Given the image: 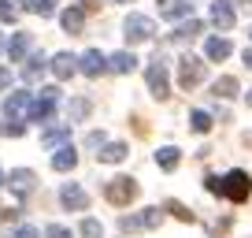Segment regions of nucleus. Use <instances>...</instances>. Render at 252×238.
I'll list each match as a JSON object with an SVG mask.
<instances>
[{
    "instance_id": "f257e3e1",
    "label": "nucleus",
    "mask_w": 252,
    "mask_h": 238,
    "mask_svg": "<svg viewBox=\"0 0 252 238\" xmlns=\"http://www.w3.org/2000/svg\"><path fill=\"white\" fill-rule=\"evenodd\" d=\"M204 183H208V190H212V194L230 198V201H245V198H249V190H252V183H249V175H245V171H226L222 179H219V175H208Z\"/></svg>"
},
{
    "instance_id": "f03ea898",
    "label": "nucleus",
    "mask_w": 252,
    "mask_h": 238,
    "mask_svg": "<svg viewBox=\"0 0 252 238\" xmlns=\"http://www.w3.org/2000/svg\"><path fill=\"white\" fill-rule=\"evenodd\" d=\"M104 198H108L111 205H130V201L137 198V183L130 175H119V179H111V183L104 186Z\"/></svg>"
},
{
    "instance_id": "7ed1b4c3",
    "label": "nucleus",
    "mask_w": 252,
    "mask_h": 238,
    "mask_svg": "<svg viewBox=\"0 0 252 238\" xmlns=\"http://www.w3.org/2000/svg\"><path fill=\"white\" fill-rule=\"evenodd\" d=\"M178 82H182V89L200 86L204 82V60L200 56H182L178 60Z\"/></svg>"
},
{
    "instance_id": "20e7f679",
    "label": "nucleus",
    "mask_w": 252,
    "mask_h": 238,
    "mask_svg": "<svg viewBox=\"0 0 252 238\" xmlns=\"http://www.w3.org/2000/svg\"><path fill=\"white\" fill-rule=\"evenodd\" d=\"M56 104H60V89L45 86L37 97H33V104H30V119H33V123H45V119L56 112Z\"/></svg>"
},
{
    "instance_id": "39448f33",
    "label": "nucleus",
    "mask_w": 252,
    "mask_h": 238,
    "mask_svg": "<svg viewBox=\"0 0 252 238\" xmlns=\"http://www.w3.org/2000/svg\"><path fill=\"white\" fill-rule=\"evenodd\" d=\"M145 82H149V89H152L156 101H167V97H171V79H167V67L159 64V60L145 67Z\"/></svg>"
},
{
    "instance_id": "423d86ee",
    "label": "nucleus",
    "mask_w": 252,
    "mask_h": 238,
    "mask_svg": "<svg viewBox=\"0 0 252 238\" xmlns=\"http://www.w3.org/2000/svg\"><path fill=\"white\" fill-rule=\"evenodd\" d=\"M123 30H126V41H149L152 34H156V23H152L149 15H126V23H123Z\"/></svg>"
},
{
    "instance_id": "0eeeda50",
    "label": "nucleus",
    "mask_w": 252,
    "mask_h": 238,
    "mask_svg": "<svg viewBox=\"0 0 252 238\" xmlns=\"http://www.w3.org/2000/svg\"><path fill=\"white\" fill-rule=\"evenodd\" d=\"M30 93L26 89H15V93H8V101H4V119L8 123H23V116L30 112Z\"/></svg>"
},
{
    "instance_id": "6e6552de",
    "label": "nucleus",
    "mask_w": 252,
    "mask_h": 238,
    "mask_svg": "<svg viewBox=\"0 0 252 238\" xmlns=\"http://www.w3.org/2000/svg\"><path fill=\"white\" fill-rule=\"evenodd\" d=\"M159 220H163L159 208H145L141 216H123L119 227H123V231H152V227H159Z\"/></svg>"
},
{
    "instance_id": "1a4fd4ad",
    "label": "nucleus",
    "mask_w": 252,
    "mask_h": 238,
    "mask_svg": "<svg viewBox=\"0 0 252 238\" xmlns=\"http://www.w3.org/2000/svg\"><path fill=\"white\" fill-rule=\"evenodd\" d=\"M41 145H48V149L71 145V123H52V127H45L41 130Z\"/></svg>"
},
{
    "instance_id": "9d476101",
    "label": "nucleus",
    "mask_w": 252,
    "mask_h": 238,
    "mask_svg": "<svg viewBox=\"0 0 252 238\" xmlns=\"http://www.w3.org/2000/svg\"><path fill=\"white\" fill-rule=\"evenodd\" d=\"M60 201H63V205H67V208H74V212H82V208L89 205V194L82 190L78 183H67V186H63V190H60Z\"/></svg>"
},
{
    "instance_id": "9b49d317",
    "label": "nucleus",
    "mask_w": 252,
    "mask_h": 238,
    "mask_svg": "<svg viewBox=\"0 0 252 238\" xmlns=\"http://www.w3.org/2000/svg\"><path fill=\"white\" fill-rule=\"evenodd\" d=\"M78 71H82V75H89V79H96V75H104V71H108V60H104V56L96 52V48H89V52L78 60Z\"/></svg>"
},
{
    "instance_id": "f8f14e48",
    "label": "nucleus",
    "mask_w": 252,
    "mask_h": 238,
    "mask_svg": "<svg viewBox=\"0 0 252 238\" xmlns=\"http://www.w3.org/2000/svg\"><path fill=\"white\" fill-rule=\"evenodd\" d=\"M212 23L219 26V30H234L237 15H234V8H230V0H215L212 4Z\"/></svg>"
},
{
    "instance_id": "ddd939ff",
    "label": "nucleus",
    "mask_w": 252,
    "mask_h": 238,
    "mask_svg": "<svg viewBox=\"0 0 252 238\" xmlns=\"http://www.w3.org/2000/svg\"><path fill=\"white\" fill-rule=\"evenodd\" d=\"M30 45H33V34L19 30L15 38L8 41V56H11V64H23V60H26V52H30Z\"/></svg>"
},
{
    "instance_id": "4468645a",
    "label": "nucleus",
    "mask_w": 252,
    "mask_h": 238,
    "mask_svg": "<svg viewBox=\"0 0 252 238\" xmlns=\"http://www.w3.org/2000/svg\"><path fill=\"white\" fill-rule=\"evenodd\" d=\"M48 67H52V75H56V79H71V75H74V67H78V60H74L71 52H56Z\"/></svg>"
},
{
    "instance_id": "2eb2a0df",
    "label": "nucleus",
    "mask_w": 252,
    "mask_h": 238,
    "mask_svg": "<svg viewBox=\"0 0 252 238\" xmlns=\"http://www.w3.org/2000/svg\"><path fill=\"white\" fill-rule=\"evenodd\" d=\"M197 34H204V23L200 19H186L182 26H174V34H171V41H178V45H186V41H193Z\"/></svg>"
},
{
    "instance_id": "dca6fc26",
    "label": "nucleus",
    "mask_w": 252,
    "mask_h": 238,
    "mask_svg": "<svg viewBox=\"0 0 252 238\" xmlns=\"http://www.w3.org/2000/svg\"><path fill=\"white\" fill-rule=\"evenodd\" d=\"M189 11H193L189 0H163V4H159V15L163 19H186Z\"/></svg>"
},
{
    "instance_id": "f3484780",
    "label": "nucleus",
    "mask_w": 252,
    "mask_h": 238,
    "mask_svg": "<svg viewBox=\"0 0 252 238\" xmlns=\"http://www.w3.org/2000/svg\"><path fill=\"white\" fill-rule=\"evenodd\" d=\"M8 183H11V190H15V194H30V190H33V183H37V175L26 171V167H19V171H11Z\"/></svg>"
},
{
    "instance_id": "a211bd4d",
    "label": "nucleus",
    "mask_w": 252,
    "mask_h": 238,
    "mask_svg": "<svg viewBox=\"0 0 252 238\" xmlns=\"http://www.w3.org/2000/svg\"><path fill=\"white\" fill-rule=\"evenodd\" d=\"M60 23H63L67 34H82V26H86V11H82V8H67L60 15Z\"/></svg>"
},
{
    "instance_id": "6ab92c4d",
    "label": "nucleus",
    "mask_w": 252,
    "mask_h": 238,
    "mask_svg": "<svg viewBox=\"0 0 252 238\" xmlns=\"http://www.w3.org/2000/svg\"><path fill=\"white\" fill-rule=\"evenodd\" d=\"M74 164H78V153H74V145H63V149H56V157H52V167H56V171H71Z\"/></svg>"
},
{
    "instance_id": "aec40b11",
    "label": "nucleus",
    "mask_w": 252,
    "mask_h": 238,
    "mask_svg": "<svg viewBox=\"0 0 252 238\" xmlns=\"http://www.w3.org/2000/svg\"><path fill=\"white\" fill-rule=\"evenodd\" d=\"M45 67H48V64H45V56H41V52H33L30 60L23 64V79H26V82H37L41 75H45Z\"/></svg>"
},
{
    "instance_id": "412c9836",
    "label": "nucleus",
    "mask_w": 252,
    "mask_h": 238,
    "mask_svg": "<svg viewBox=\"0 0 252 238\" xmlns=\"http://www.w3.org/2000/svg\"><path fill=\"white\" fill-rule=\"evenodd\" d=\"M108 67H111V71H119V75H130V71L137 67V56H134V52H115V56L108 60Z\"/></svg>"
},
{
    "instance_id": "4be33fe9",
    "label": "nucleus",
    "mask_w": 252,
    "mask_h": 238,
    "mask_svg": "<svg viewBox=\"0 0 252 238\" xmlns=\"http://www.w3.org/2000/svg\"><path fill=\"white\" fill-rule=\"evenodd\" d=\"M204 56H208V60H226V56H230V41L226 38H208Z\"/></svg>"
},
{
    "instance_id": "5701e85b",
    "label": "nucleus",
    "mask_w": 252,
    "mask_h": 238,
    "mask_svg": "<svg viewBox=\"0 0 252 238\" xmlns=\"http://www.w3.org/2000/svg\"><path fill=\"white\" fill-rule=\"evenodd\" d=\"M96 160H104V164H119V160H126V145L123 142H108L100 153H96Z\"/></svg>"
},
{
    "instance_id": "b1692460",
    "label": "nucleus",
    "mask_w": 252,
    "mask_h": 238,
    "mask_svg": "<svg viewBox=\"0 0 252 238\" xmlns=\"http://www.w3.org/2000/svg\"><path fill=\"white\" fill-rule=\"evenodd\" d=\"M178 160H182V153L174 149V145H163V149L156 153V164L163 167V171H174V167H178Z\"/></svg>"
},
{
    "instance_id": "393cba45",
    "label": "nucleus",
    "mask_w": 252,
    "mask_h": 238,
    "mask_svg": "<svg viewBox=\"0 0 252 238\" xmlns=\"http://www.w3.org/2000/svg\"><path fill=\"white\" fill-rule=\"evenodd\" d=\"M89 108H93V104H89L86 97H74V101L67 104V123H78V119H86Z\"/></svg>"
},
{
    "instance_id": "a878e982",
    "label": "nucleus",
    "mask_w": 252,
    "mask_h": 238,
    "mask_svg": "<svg viewBox=\"0 0 252 238\" xmlns=\"http://www.w3.org/2000/svg\"><path fill=\"white\" fill-rule=\"evenodd\" d=\"M212 93H215V97H234V93H237V79H234V75L215 79V82H212Z\"/></svg>"
},
{
    "instance_id": "bb28decb",
    "label": "nucleus",
    "mask_w": 252,
    "mask_h": 238,
    "mask_svg": "<svg viewBox=\"0 0 252 238\" xmlns=\"http://www.w3.org/2000/svg\"><path fill=\"white\" fill-rule=\"evenodd\" d=\"M189 127L197 130V134H208V130H212V116H208V112H189Z\"/></svg>"
},
{
    "instance_id": "cd10ccee",
    "label": "nucleus",
    "mask_w": 252,
    "mask_h": 238,
    "mask_svg": "<svg viewBox=\"0 0 252 238\" xmlns=\"http://www.w3.org/2000/svg\"><path fill=\"white\" fill-rule=\"evenodd\" d=\"M23 8L45 19V15H52V11H56V4H52V0H23Z\"/></svg>"
},
{
    "instance_id": "c85d7f7f",
    "label": "nucleus",
    "mask_w": 252,
    "mask_h": 238,
    "mask_svg": "<svg viewBox=\"0 0 252 238\" xmlns=\"http://www.w3.org/2000/svg\"><path fill=\"white\" fill-rule=\"evenodd\" d=\"M19 4H23V0H0V19H4V23H15L19 19Z\"/></svg>"
},
{
    "instance_id": "c756f323",
    "label": "nucleus",
    "mask_w": 252,
    "mask_h": 238,
    "mask_svg": "<svg viewBox=\"0 0 252 238\" xmlns=\"http://www.w3.org/2000/svg\"><path fill=\"white\" fill-rule=\"evenodd\" d=\"M167 212H174L182 223H193V212H189L186 205H178V201H167Z\"/></svg>"
},
{
    "instance_id": "7c9ffc66",
    "label": "nucleus",
    "mask_w": 252,
    "mask_h": 238,
    "mask_svg": "<svg viewBox=\"0 0 252 238\" xmlns=\"http://www.w3.org/2000/svg\"><path fill=\"white\" fill-rule=\"evenodd\" d=\"M104 231H100V223L96 220H82V238H100Z\"/></svg>"
},
{
    "instance_id": "2f4dec72",
    "label": "nucleus",
    "mask_w": 252,
    "mask_h": 238,
    "mask_svg": "<svg viewBox=\"0 0 252 238\" xmlns=\"http://www.w3.org/2000/svg\"><path fill=\"white\" fill-rule=\"evenodd\" d=\"M11 238H41V231H37V227H30V223H23V227L11 231Z\"/></svg>"
},
{
    "instance_id": "473e14b6",
    "label": "nucleus",
    "mask_w": 252,
    "mask_h": 238,
    "mask_svg": "<svg viewBox=\"0 0 252 238\" xmlns=\"http://www.w3.org/2000/svg\"><path fill=\"white\" fill-rule=\"evenodd\" d=\"M4 134H8V138H23L26 127H23V123H4Z\"/></svg>"
},
{
    "instance_id": "72a5a7b5",
    "label": "nucleus",
    "mask_w": 252,
    "mask_h": 238,
    "mask_svg": "<svg viewBox=\"0 0 252 238\" xmlns=\"http://www.w3.org/2000/svg\"><path fill=\"white\" fill-rule=\"evenodd\" d=\"M45 238H71V231H67V227H60V223H52V227L45 231Z\"/></svg>"
},
{
    "instance_id": "f704fd0d",
    "label": "nucleus",
    "mask_w": 252,
    "mask_h": 238,
    "mask_svg": "<svg viewBox=\"0 0 252 238\" xmlns=\"http://www.w3.org/2000/svg\"><path fill=\"white\" fill-rule=\"evenodd\" d=\"M78 8H82V11H96V8H100V0H82Z\"/></svg>"
},
{
    "instance_id": "c9c22d12",
    "label": "nucleus",
    "mask_w": 252,
    "mask_h": 238,
    "mask_svg": "<svg viewBox=\"0 0 252 238\" xmlns=\"http://www.w3.org/2000/svg\"><path fill=\"white\" fill-rule=\"evenodd\" d=\"M8 82H11V71H8V67H0V89L8 86Z\"/></svg>"
},
{
    "instance_id": "e433bc0d",
    "label": "nucleus",
    "mask_w": 252,
    "mask_h": 238,
    "mask_svg": "<svg viewBox=\"0 0 252 238\" xmlns=\"http://www.w3.org/2000/svg\"><path fill=\"white\" fill-rule=\"evenodd\" d=\"M245 67H252V48H245Z\"/></svg>"
},
{
    "instance_id": "4c0bfd02",
    "label": "nucleus",
    "mask_w": 252,
    "mask_h": 238,
    "mask_svg": "<svg viewBox=\"0 0 252 238\" xmlns=\"http://www.w3.org/2000/svg\"><path fill=\"white\" fill-rule=\"evenodd\" d=\"M4 48H8V41H4V34H0V52H4Z\"/></svg>"
},
{
    "instance_id": "58836bf2",
    "label": "nucleus",
    "mask_w": 252,
    "mask_h": 238,
    "mask_svg": "<svg viewBox=\"0 0 252 238\" xmlns=\"http://www.w3.org/2000/svg\"><path fill=\"white\" fill-rule=\"evenodd\" d=\"M115 4H130V0H115Z\"/></svg>"
},
{
    "instance_id": "ea45409f",
    "label": "nucleus",
    "mask_w": 252,
    "mask_h": 238,
    "mask_svg": "<svg viewBox=\"0 0 252 238\" xmlns=\"http://www.w3.org/2000/svg\"><path fill=\"white\" fill-rule=\"evenodd\" d=\"M0 183H4V171H0Z\"/></svg>"
},
{
    "instance_id": "a19ab883",
    "label": "nucleus",
    "mask_w": 252,
    "mask_h": 238,
    "mask_svg": "<svg viewBox=\"0 0 252 238\" xmlns=\"http://www.w3.org/2000/svg\"><path fill=\"white\" fill-rule=\"evenodd\" d=\"M249 104H252V93H249Z\"/></svg>"
},
{
    "instance_id": "79ce46f5",
    "label": "nucleus",
    "mask_w": 252,
    "mask_h": 238,
    "mask_svg": "<svg viewBox=\"0 0 252 238\" xmlns=\"http://www.w3.org/2000/svg\"><path fill=\"white\" fill-rule=\"evenodd\" d=\"M245 4H252V0H245Z\"/></svg>"
}]
</instances>
